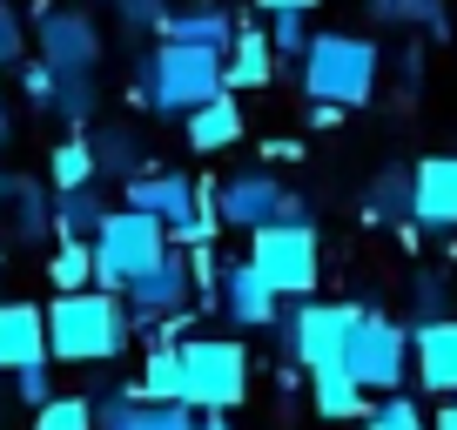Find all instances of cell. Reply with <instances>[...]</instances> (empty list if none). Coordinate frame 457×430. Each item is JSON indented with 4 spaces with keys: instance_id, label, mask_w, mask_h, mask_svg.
I'll list each match as a JSON object with an SVG mask.
<instances>
[{
    "instance_id": "obj_34",
    "label": "cell",
    "mask_w": 457,
    "mask_h": 430,
    "mask_svg": "<svg viewBox=\"0 0 457 430\" xmlns=\"http://www.w3.org/2000/svg\"><path fill=\"white\" fill-rule=\"evenodd\" d=\"M114 14L142 34V28H162V14H169V7H162V0H114Z\"/></svg>"
},
{
    "instance_id": "obj_20",
    "label": "cell",
    "mask_w": 457,
    "mask_h": 430,
    "mask_svg": "<svg viewBox=\"0 0 457 430\" xmlns=\"http://www.w3.org/2000/svg\"><path fill=\"white\" fill-rule=\"evenodd\" d=\"M310 403H316V417H329V424H350V417H363L370 424V390H357L343 370H316L310 376Z\"/></svg>"
},
{
    "instance_id": "obj_11",
    "label": "cell",
    "mask_w": 457,
    "mask_h": 430,
    "mask_svg": "<svg viewBox=\"0 0 457 430\" xmlns=\"http://www.w3.org/2000/svg\"><path fill=\"white\" fill-rule=\"evenodd\" d=\"M188 296H195V269H188L182 249H169V256H162L155 269L142 276V283L121 289V302H129V323H142V330H155L162 316H182Z\"/></svg>"
},
{
    "instance_id": "obj_9",
    "label": "cell",
    "mask_w": 457,
    "mask_h": 430,
    "mask_svg": "<svg viewBox=\"0 0 457 430\" xmlns=\"http://www.w3.org/2000/svg\"><path fill=\"white\" fill-rule=\"evenodd\" d=\"M34 41H41V68H54V74H95L101 68V28L81 7H41L34 14Z\"/></svg>"
},
{
    "instance_id": "obj_39",
    "label": "cell",
    "mask_w": 457,
    "mask_h": 430,
    "mask_svg": "<svg viewBox=\"0 0 457 430\" xmlns=\"http://www.w3.org/2000/svg\"><path fill=\"white\" fill-rule=\"evenodd\" d=\"M430 430H457V397H451V403H444V410H437V417H430Z\"/></svg>"
},
{
    "instance_id": "obj_16",
    "label": "cell",
    "mask_w": 457,
    "mask_h": 430,
    "mask_svg": "<svg viewBox=\"0 0 457 430\" xmlns=\"http://www.w3.org/2000/svg\"><path fill=\"white\" fill-rule=\"evenodd\" d=\"M411 350H417V384H424L430 397L451 403L457 397V316H444V323H417Z\"/></svg>"
},
{
    "instance_id": "obj_3",
    "label": "cell",
    "mask_w": 457,
    "mask_h": 430,
    "mask_svg": "<svg viewBox=\"0 0 457 430\" xmlns=\"http://www.w3.org/2000/svg\"><path fill=\"white\" fill-rule=\"evenodd\" d=\"M377 68H384V47L363 41V34H310L303 95L350 115V108H363V101L377 95Z\"/></svg>"
},
{
    "instance_id": "obj_12",
    "label": "cell",
    "mask_w": 457,
    "mask_h": 430,
    "mask_svg": "<svg viewBox=\"0 0 457 430\" xmlns=\"http://www.w3.org/2000/svg\"><path fill=\"white\" fill-rule=\"evenodd\" d=\"M411 215H417V229H430V236L457 229V155H424V161H417Z\"/></svg>"
},
{
    "instance_id": "obj_13",
    "label": "cell",
    "mask_w": 457,
    "mask_h": 430,
    "mask_svg": "<svg viewBox=\"0 0 457 430\" xmlns=\"http://www.w3.org/2000/svg\"><path fill=\"white\" fill-rule=\"evenodd\" d=\"M95 430H195V410L188 403H142L129 384L95 397Z\"/></svg>"
},
{
    "instance_id": "obj_18",
    "label": "cell",
    "mask_w": 457,
    "mask_h": 430,
    "mask_svg": "<svg viewBox=\"0 0 457 430\" xmlns=\"http://www.w3.org/2000/svg\"><path fill=\"white\" fill-rule=\"evenodd\" d=\"M276 74V47H270V34L262 28H236V41H228V54H222V81H228V95H243V87H262Z\"/></svg>"
},
{
    "instance_id": "obj_27",
    "label": "cell",
    "mask_w": 457,
    "mask_h": 430,
    "mask_svg": "<svg viewBox=\"0 0 457 430\" xmlns=\"http://www.w3.org/2000/svg\"><path fill=\"white\" fill-rule=\"evenodd\" d=\"M61 121H95V74H54V101H47Z\"/></svg>"
},
{
    "instance_id": "obj_24",
    "label": "cell",
    "mask_w": 457,
    "mask_h": 430,
    "mask_svg": "<svg viewBox=\"0 0 457 430\" xmlns=\"http://www.w3.org/2000/svg\"><path fill=\"white\" fill-rule=\"evenodd\" d=\"M47 182H54V195H74V188H95V148H87V135H68V142L47 155Z\"/></svg>"
},
{
    "instance_id": "obj_10",
    "label": "cell",
    "mask_w": 457,
    "mask_h": 430,
    "mask_svg": "<svg viewBox=\"0 0 457 430\" xmlns=\"http://www.w3.org/2000/svg\"><path fill=\"white\" fill-rule=\"evenodd\" d=\"M289 215V188L276 182V175L262 169H243L228 175V182H215V222H228V229H270V222H283Z\"/></svg>"
},
{
    "instance_id": "obj_6",
    "label": "cell",
    "mask_w": 457,
    "mask_h": 430,
    "mask_svg": "<svg viewBox=\"0 0 457 430\" xmlns=\"http://www.w3.org/2000/svg\"><path fill=\"white\" fill-rule=\"evenodd\" d=\"M343 376H350L357 390H370V397H397L403 376H411V330L390 323V316H377V310H357Z\"/></svg>"
},
{
    "instance_id": "obj_14",
    "label": "cell",
    "mask_w": 457,
    "mask_h": 430,
    "mask_svg": "<svg viewBox=\"0 0 457 430\" xmlns=\"http://www.w3.org/2000/svg\"><path fill=\"white\" fill-rule=\"evenodd\" d=\"M34 363H47V310L0 302V376H21Z\"/></svg>"
},
{
    "instance_id": "obj_26",
    "label": "cell",
    "mask_w": 457,
    "mask_h": 430,
    "mask_svg": "<svg viewBox=\"0 0 457 430\" xmlns=\"http://www.w3.org/2000/svg\"><path fill=\"white\" fill-rule=\"evenodd\" d=\"M47 283H54V296L95 289V243H61L54 256H47Z\"/></svg>"
},
{
    "instance_id": "obj_33",
    "label": "cell",
    "mask_w": 457,
    "mask_h": 430,
    "mask_svg": "<svg viewBox=\"0 0 457 430\" xmlns=\"http://www.w3.org/2000/svg\"><path fill=\"white\" fill-rule=\"evenodd\" d=\"M14 397L28 403V410H47V403H54V370H47V363L21 370V376H14Z\"/></svg>"
},
{
    "instance_id": "obj_7",
    "label": "cell",
    "mask_w": 457,
    "mask_h": 430,
    "mask_svg": "<svg viewBox=\"0 0 457 430\" xmlns=\"http://www.w3.org/2000/svg\"><path fill=\"white\" fill-rule=\"evenodd\" d=\"M316 229L310 222H270V229H256L249 236V269L262 276V283L276 289V296H296V302H310V289H316Z\"/></svg>"
},
{
    "instance_id": "obj_35",
    "label": "cell",
    "mask_w": 457,
    "mask_h": 430,
    "mask_svg": "<svg viewBox=\"0 0 457 430\" xmlns=\"http://www.w3.org/2000/svg\"><path fill=\"white\" fill-rule=\"evenodd\" d=\"M21 87H28V95H34V101H41V108H47V101H54V68H41V61H28V68H21Z\"/></svg>"
},
{
    "instance_id": "obj_23",
    "label": "cell",
    "mask_w": 457,
    "mask_h": 430,
    "mask_svg": "<svg viewBox=\"0 0 457 430\" xmlns=\"http://www.w3.org/2000/svg\"><path fill=\"white\" fill-rule=\"evenodd\" d=\"M101 222H108V202H101V188L54 195V236H61V243H95Z\"/></svg>"
},
{
    "instance_id": "obj_17",
    "label": "cell",
    "mask_w": 457,
    "mask_h": 430,
    "mask_svg": "<svg viewBox=\"0 0 457 430\" xmlns=\"http://www.w3.org/2000/svg\"><path fill=\"white\" fill-rule=\"evenodd\" d=\"M155 34L169 47H209V54H228V41H236V14H222V7H169Z\"/></svg>"
},
{
    "instance_id": "obj_22",
    "label": "cell",
    "mask_w": 457,
    "mask_h": 430,
    "mask_svg": "<svg viewBox=\"0 0 457 430\" xmlns=\"http://www.w3.org/2000/svg\"><path fill=\"white\" fill-rule=\"evenodd\" d=\"M135 397H142V403H188L182 350H155V343H148V357H142V376H135Z\"/></svg>"
},
{
    "instance_id": "obj_29",
    "label": "cell",
    "mask_w": 457,
    "mask_h": 430,
    "mask_svg": "<svg viewBox=\"0 0 457 430\" xmlns=\"http://www.w3.org/2000/svg\"><path fill=\"white\" fill-rule=\"evenodd\" d=\"M363 430H430V424H424V410H417V397L397 390V397H377V410H370Z\"/></svg>"
},
{
    "instance_id": "obj_19",
    "label": "cell",
    "mask_w": 457,
    "mask_h": 430,
    "mask_svg": "<svg viewBox=\"0 0 457 430\" xmlns=\"http://www.w3.org/2000/svg\"><path fill=\"white\" fill-rule=\"evenodd\" d=\"M0 202L14 209V236L21 243H41V236L54 229V202H47L41 182H28V175H0Z\"/></svg>"
},
{
    "instance_id": "obj_1",
    "label": "cell",
    "mask_w": 457,
    "mask_h": 430,
    "mask_svg": "<svg viewBox=\"0 0 457 430\" xmlns=\"http://www.w3.org/2000/svg\"><path fill=\"white\" fill-rule=\"evenodd\" d=\"M228 81H222V54L209 47H169L162 41L155 54L135 61V101H142L148 115H195L209 101H222Z\"/></svg>"
},
{
    "instance_id": "obj_25",
    "label": "cell",
    "mask_w": 457,
    "mask_h": 430,
    "mask_svg": "<svg viewBox=\"0 0 457 430\" xmlns=\"http://www.w3.org/2000/svg\"><path fill=\"white\" fill-rule=\"evenodd\" d=\"M87 148H95V175H121V182H135L142 175V148H135V135L129 128H95L87 135Z\"/></svg>"
},
{
    "instance_id": "obj_5",
    "label": "cell",
    "mask_w": 457,
    "mask_h": 430,
    "mask_svg": "<svg viewBox=\"0 0 457 430\" xmlns=\"http://www.w3.org/2000/svg\"><path fill=\"white\" fill-rule=\"evenodd\" d=\"M182 376H188V410H202V417H222L249 397V357L236 336H188Z\"/></svg>"
},
{
    "instance_id": "obj_32",
    "label": "cell",
    "mask_w": 457,
    "mask_h": 430,
    "mask_svg": "<svg viewBox=\"0 0 457 430\" xmlns=\"http://www.w3.org/2000/svg\"><path fill=\"white\" fill-rule=\"evenodd\" d=\"M14 61H28V28H21L14 0H0V68H14Z\"/></svg>"
},
{
    "instance_id": "obj_2",
    "label": "cell",
    "mask_w": 457,
    "mask_h": 430,
    "mask_svg": "<svg viewBox=\"0 0 457 430\" xmlns=\"http://www.w3.org/2000/svg\"><path fill=\"white\" fill-rule=\"evenodd\" d=\"M129 302L108 289H81V296L47 302V357L54 363H108L129 343Z\"/></svg>"
},
{
    "instance_id": "obj_30",
    "label": "cell",
    "mask_w": 457,
    "mask_h": 430,
    "mask_svg": "<svg viewBox=\"0 0 457 430\" xmlns=\"http://www.w3.org/2000/svg\"><path fill=\"white\" fill-rule=\"evenodd\" d=\"M384 21H411V28H430L444 34V0H370Z\"/></svg>"
},
{
    "instance_id": "obj_28",
    "label": "cell",
    "mask_w": 457,
    "mask_h": 430,
    "mask_svg": "<svg viewBox=\"0 0 457 430\" xmlns=\"http://www.w3.org/2000/svg\"><path fill=\"white\" fill-rule=\"evenodd\" d=\"M34 430H95V403L87 397H54L47 410H34Z\"/></svg>"
},
{
    "instance_id": "obj_36",
    "label": "cell",
    "mask_w": 457,
    "mask_h": 430,
    "mask_svg": "<svg viewBox=\"0 0 457 430\" xmlns=\"http://www.w3.org/2000/svg\"><path fill=\"white\" fill-rule=\"evenodd\" d=\"M403 202V215H411V175H384L377 182V209H397Z\"/></svg>"
},
{
    "instance_id": "obj_31",
    "label": "cell",
    "mask_w": 457,
    "mask_h": 430,
    "mask_svg": "<svg viewBox=\"0 0 457 430\" xmlns=\"http://www.w3.org/2000/svg\"><path fill=\"white\" fill-rule=\"evenodd\" d=\"M270 47L276 54H310V14H270Z\"/></svg>"
},
{
    "instance_id": "obj_21",
    "label": "cell",
    "mask_w": 457,
    "mask_h": 430,
    "mask_svg": "<svg viewBox=\"0 0 457 430\" xmlns=\"http://www.w3.org/2000/svg\"><path fill=\"white\" fill-rule=\"evenodd\" d=\"M182 128H188V148L215 155V148H236V142H243V108H236V95H222V101H209V108H195Z\"/></svg>"
},
{
    "instance_id": "obj_40",
    "label": "cell",
    "mask_w": 457,
    "mask_h": 430,
    "mask_svg": "<svg viewBox=\"0 0 457 430\" xmlns=\"http://www.w3.org/2000/svg\"><path fill=\"white\" fill-rule=\"evenodd\" d=\"M195 430H228V417H195Z\"/></svg>"
},
{
    "instance_id": "obj_37",
    "label": "cell",
    "mask_w": 457,
    "mask_h": 430,
    "mask_svg": "<svg viewBox=\"0 0 457 430\" xmlns=\"http://www.w3.org/2000/svg\"><path fill=\"white\" fill-rule=\"evenodd\" d=\"M256 7H262V14H310L316 0H256Z\"/></svg>"
},
{
    "instance_id": "obj_15",
    "label": "cell",
    "mask_w": 457,
    "mask_h": 430,
    "mask_svg": "<svg viewBox=\"0 0 457 430\" xmlns=\"http://www.w3.org/2000/svg\"><path fill=\"white\" fill-rule=\"evenodd\" d=\"M222 316L243 323V330H270V323H283V296H276L249 262H228L222 269Z\"/></svg>"
},
{
    "instance_id": "obj_8",
    "label": "cell",
    "mask_w": 457,
    "mask_h": 430,
    "mask_svg": "<svg viewBox=\"0 0 457 430\" xmlns=\"http://www.w3.org/2000/svg\"><path fill=\"white\" fill-rule=\"evenodd\" d=\"M289 323V357L303 363V370H343V357H350V330H357V302H296V316H283Z\"/></svg>"
},
{
    "instance_id": "obj_4",
    "label": "cell",
    "mask_w": 457,
    "mask_h": 430,
    "mask_svg": "<svg viewBox=\"0 0 457 430\" xmlns=\"http://www.w3.org/2000/svg\"><path fill=\"white\" fill-rule=\"evenodd\" d=\"M162 256H169V229H162L155 215L108 209V222H101V236H95V289L121 296V289L142 283Z\"/></svg>"
},
{
    "instance_id": "obj_38",
    "label": "cell",
    "mask_w": 457,
    "mask_h": 430,
    "mask_svg": "<svg viewBox=\"0 0 457 430\" xmlns=\"http://www.w3.org/2000/svg\"><path fill=\"white\" fill-rule=\"evenodd\" d=\"M337 121H343V108H323V101L310 108V128H337Z\"/></svg>"
}]
</instances>
